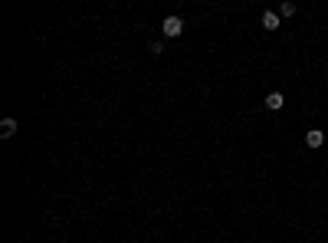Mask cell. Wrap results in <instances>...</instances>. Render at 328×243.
<instances>
[{
  "label": "cell",
  "mask_w": 328,
  "mask_h": 243,
  "mask_svg": "<svg viewBox=\"0 0 328 243\" xmlns=\"http://www.w3.org/2000/svg\"><path fill=\"white\" fill-rule=\"evenodd\" d=\"M161 33L164 36H181V33H184V20H181V17H164Z\"/></svg>",
  "instance_id": "6da1fadb"
},
{
  "label": "cell",
  "mask_w": 328,
  "mask_h": 243,
  "mask_svg": "<svg viewBox=\"0 0 328 243\" xmlns=\"http://www.w3.org/2000/svg\"><path fill=\"white\" fill-rule=\"evenodd\" d=\"M279 23H282V17L273 10H266L262 13V30H279Z\"/></svg>",
  "instance_id": "7a4b0ae2"
},
{
  "label": "cell",
  "mask_w": 328,
  "mask_h": 243,
  "mask_svg": "<svg viewBox=\"0 0 328 243\" xmlns=\"http://www.w3.org/2000/svg\"><path fill=\"white\" fill-rule=\"evenodd\" d=\"M282 105H285L282 92H269V96H266V109H269V112H279Z\"/></svg>",
  "instance_id": "3957f363"
},
{
  "label": "cell",
  "mask_w": 328,
  "mask_h": 243,
  "mask_svg": "<svg viewBox=\"0 0 328 243\" xmlns=\"http://www.w3.org/2000/svg\"><path fill=\"white\" fill-rule=\"evenodd\" d=\"M322 142H325V132H318V128L305 132V145L308 148H322Z\"/></svg>",
  "instance_id": "277c9868"
},
{
  "label": "cell",
  "mask_w": 328,
  "mask_h": 243,
  "mask_svg": "<svg viewBox=\"0 0 328 243\" xmlns=\"http://www.w3.org/2000/svg\"><path fill=\"white\" fill-rule=\"evenodd\" d=\"M13 132H17V119H3L0 122V138H10Z\"/></svg>",
  "instance_id": "5b68a950"
},
{
  "label": "cell",
  "mask_w": 328,
  "mask_h": 243,
  "mask_svg": "<svg viewBox=\"0 0 328 243\" xmlns=\"http://www.w3.org/2000/svg\"><path fill=\"white\" fill-rule=\"evenodd\" d=\"M295 13V3H282V7H279V17H292Z\"/></svg>",
  "instance_id": "8992f818"
},
{
  "label": "cell",
  "mask_w": 328,
  "mask_h": 243,
  "mask_svg": "<svg viewBox=\"0 0 328 243\" xmlns=\"http://www.w3.org/2000/svg\"><path fill=\"white\" fill-rule=\"evenodd\" d=\"M151 53H154V56L164 53V40H154V43H151Z\"/></svg>",
  "instance_id": "52a82bcc"
}]
</instances>
